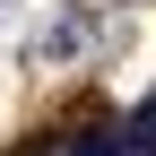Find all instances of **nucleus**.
I'll return each instance as SVG.
<instances>
[{"label": "nucleus", "instance_id": "f257e3e1", "mask_svg": "<svg viewBox=\"0 0 156 156\" xmlns=\"http://www.w3.org/2000/svg\"><path fill=\"white\" fill-rule=\"evenodd\" d=\"M69 156H130V139H87V147H69Z\"/></svg>", "mask_w": 156, "mask_h": 156}]
</instances>
